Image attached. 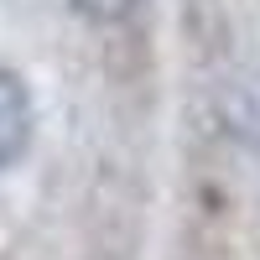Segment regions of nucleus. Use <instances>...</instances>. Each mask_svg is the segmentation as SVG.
Masks as SVG:
<instances>
[{
  "label": "nucleus",
  "instance_id": "nucleus-3",
  "mask_svg": "<svg viewBox=\"0 0 260 260\" xmlns=\"http://www.w3.org/2000/svg\"><path fill=\"white\" fill-rule=\"evenodd\" d=\"M73 6L89 16V21H125L130 11L141 6V0H73Z\"/></svg>",
  "mask_w": 260,
  "mask_h": 260
},
{
  "label": "nucleus",
  "instance_id": "nucleus-1",
  "mask_svg": "<svg viewBox=\"0 0 260 260\" xmlns=\"http://www.w3.org/2000/svg\"><path fill=\"white\" fill-rule=\"evenodd\" d=\"M31 146V94L11 68H0V172Z\"/></svg>",
  "mask_w": 260,
  "mask_h": 260
},
{
  "label": "nucleus",
  "instance_id": "nucleus-2",
  "mask_svg": "<svg viewBox=\"0 0 260 260\" xmlns=\"http://www.w3.org/2000/svg\"><path fill=\"white\" fill-rule=\"evenodd\" d=\"M224 120H229L234 136L260 146V73H240L224 89Z\"/></svg>",
  "mask_w": 260,
  "mask_h": 260
}]
</instances>
